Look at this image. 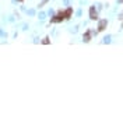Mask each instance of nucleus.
Listing matches in <instances>:
<instances>
[{"label":"nucleus","instance_id":"obj_7","mask_svg":"<svg viewBox=\"0 0 123 123\" xmlns=\"http://www.w3.org/2000/svg\"><path fill=\"white\" fill-rule=\"evenodd\" d=\"M120 18H122V20H123V13H122V15H120Z\"/></svg>","mask_w":123,"mask_h":123},{"label":"nucleus","instance_id":"obj_1","mask_svg":"<svg viewBox=\"0 0 123 123\" xmlns=\"http://www.w3.org/2000/svg\"><path fill=\"white\" fill-rule=\"evenodd\" d=\"M90 18L91 20H98V11L95 10V7L90 8Z\"/></svg>","mask_w":123,"mask_h":123},{"label":"nucleus","instance_id":"obj_3","mask_svg":"<svg viewBox=\"0 0 123 123\" xmlns=\"http://www.w3.org/2000/svg\"><path fill=\"white\" fill-rule=\"evenodd\" d=\"M63 18H64V17H63V13H59V14L56 15L55 18H52L50 21H52V23H59V21H62Z\"/></svg>","mask_w":123,"mask_h":123},{"label":"nucleus","instance_id":"obj_6","mask_svg":"<svg viewBox=\"0 0 123 123\" xmlns=\"http://www.w3.org/2000/svg\"><path fill=\"white\" fill-rule=\"evenodd\" d=\"M42 42H43V43H49V38H45Z\"/></svg>","mask_w":123,"mask_h":123},{"label":"nucleus","instance_id":"obj_4","mask_svg":"<svg viewBox=\"0 0 123 123\" xmlns=\"http://www.w3.org/2000/svg\"><path fill=\"white\" fill-rule=\"evenodd\" d=\"M83 41L84 42H90L91 41V31H87L84 34V37H83Z\"/></svg>","mask_w":123,"mask_h":123},{"label":"nucleus","instance_id":"obj_2","mask_svg":"<svg viewBox=\"0 0 123 123\" xmlns=\"http://www.w3.org/2000/svg\"><path fill=\"white\" fill-rule=\"evenodd\" d=\"M106 20H101L99 24H98V31H104L105 28H106Z\"/></svg>","mask_w":123,"mask_h":123},{"label":"nucleus","instance_id":"obj_5","mask_svg":"<svg viewBox=\"0 0 123 123\" xmlns=\"http://www.w3.org/2000/svg\"><path fill=\"white\" fill-rule=\"evenodd\" d=\"M71 13H73V10H71V8H67V10H66V11L63 13V17H64V18H70Z\"/></svg>","mask_w":123,"mask_h":123},{"label":"nucleus","instance_id":"obj_8","mask_svg":"<svg viewBox=\"0 0 123 123\" xmlns=\"http://www.w3.org/2000/svg\"><path fill=\"white\" fill-rule=\"evenodd\" d=\"M17 1H23V0H17Z\"/></svg>","mask_w":123,"mask_h":123}]
</instances>
